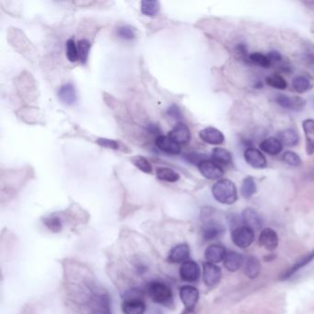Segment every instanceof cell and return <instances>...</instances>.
Listing matches in <instances>:
<instances>
[{"instance_id":"6da1fadb","label":"cell","mask_w":314,"mask_h":314,"mask_svg":"<svg viewBox=\"0 0 314 314\" xmlns=\"http://www.w3.org/2000/svg\"><path fill=\"white\" fill-rule=\"evenodd\" d=\"M212 195L219 203L233 204L238 199V192L230 180L220 179L213 185Z\"/></svg>"},{"instance_id":"7a4b0ae2","label":"cell","mask_w":314,"mask_h":314,"mask_svg":"<svg viewBox=\"0 0 314 314\" xmlns=\"http://www.w3.org/2000/svg\"><path fill=\"white\" fill-rule=\"evenodd\" d=\"M147 292L151 300L158 304L168 305L172 300L171 289L160 281L149 283L147 286Z\"/></svg>"},{"instance_id":"3957f363","label":"cell","mask_w":314,"mask_h":314,"mask_svg":"<svg viewBox=\"0 0 314 314\" xmlns=\"http://www.w3.org/2000/svg\"><path fill=\"white\" fill-rule=\"evenodd\" d=\"M231 239L236 246L246 249L255 240V231L247 226H239L231 232Z\"/></svg>"},{"instance_id":"277c9868","label":"cell","mask_w":314,"mask_h":314,"mask_svg":"<svg viewBox=\"0 0 314 314\" xmlns=\"http://www.w3.org/2000/svg\"><path fill=\"white\" fill-rule=\"evenodd\" d=\"M197 167L200 173L203 175L205 179L219 181L223 177L225 173L223 168L211 160H204Z\"/></svg>"},{"instance_id":"5b68a950","label":"cell","mask_w":314,"mask_h":314,"mask_svg":"<svg viewBox=\"0 0 314 314\" xmlns=\"http://www.w3.org/2000/svg\"><path fill=\"white\" fill-rule=\"evenodd\" d=\"M200 271L199 265L197 263H195V261L188 260L182 264L181 268H180V275L182 277V280H185L186 282H196L199 280Z\"/></svg>"},{"instance_id":"8992f818","label":"cell","mask_w":314,"mask_h":314,"mask_svg":"<svg viewBox=\"0 0 314 314\" xmlns=\"http://www.w3.org/2000/svg\"><path fill=\"white\" fill-rule=\"evenodd\" d=\"M245 160L247 164L255 169H264L267 166V160L264 153L255 148L245 150Z\"/></svg>"},{"instance_id":"52a82bcc","label":"cell","mask_w":314,"mask_h":314,"mask_svg":"<svg viewBox=\"0 0 314 314\" xmlns=\"http://www.w3.org/2000/svg\"><path fill=\"white\" fill-rule=\"evenodd\" d=\"M180 298L185 306V309H194L199 299V292L193 286H184L180 289Z\"/></svg>"},{"instance_id":"ba28073f","label":"cell","mask_w":314,"mask_h":314,"mask_svg":"<svg viewBox=\"0 0 314 314\" xmlns=\"http://www.w3.org/2000/svg\"><path fill=\"white\" fill-rule=\"evenodd\" d=\"M122 309L125 314H143L146 310V305L138 296L130 294L125 298Z\"/></svg>"},{"instance_id":"9c48e42d","label":"cell","mask_w":314,"mask_h":314,"mask_svg":"<svg viewBox=\"0 0 314 314\" xmlns=\"http://www.w3.org/2000/svg\"><path fill=\"white\" fill-rule=\"evenodd\" d=\"M276 103L287 110H302L306 105V100L300 97H289L288 95L280 94L275 98Z\"/></svg>"},{"instance_id":"30bf717a","label":"cell","mask_w":314,"mask_h":314,"mask_svg":"<svg viewBox=\"0 0 314 314\" xmlns=\"http://www.w3.org/2000/svg\"><path fill=\"white\" fill-rule=\"evenodd\" d=\"M221 270L219 266L211 263H204L203 265V278L204 284L208 287H214L219 284L221 280Z\"/></svg>"},{"instance_id":"8fae6325","label":"cell","mask_w":314,"mask_h":314,"mask_svg":"<svg viewBox=\"0 0 314 314\" xmlns=\"http://www.w3.org/2000/svg\"><path fill=\"white\" fill-rule=\"evenodd\" d=\"M199 136L200 138L205 143L214 146H220L223 144L225 141L223 133L213 126H208L201 130L199 132Z\"/></svg>"},{"instance_id":"7c38bea8","label":"cell","mask_w":314,"mask_h":314,"mask_svg":"<svg viewBox=\"0 0 314 314\" xmlns=\"http://www.w3.org/2000/svg\"><path fill=\"white\" fill-rule=\"evenodd\" d=\"M156 146L159 150L167 154L178 155L181 153V146L169 135H159L156 138Z\"/></svg>"},{"instance_id":"4fadbf2b","label":"cell","mask_w":314,"mask_h":314,"mask_svg":"<svg viewBox=\"0 0 314 314\" xmlns=\"http://www.w3.org/2000/svg\"><path fill=\"white\" fill-rule=\"evenodd\" d=\"M259 245L268 251H274L278 246V236L274 229H264L259 236Z\"/></svg>"},{"instance_id":"5bb4252c","label":"cell","mask_w":314,"mask_h":314,"mask_svg":"<svg viewBox=\"0 0 314 314\" xmlns=\"http://www.w3.org/2000/svg\"><path fill=\"white\" fill-rule=\"evenodd\" d=\"M242 221L245 226L249 227L250 229L259 230L263 227V219L256 210L248 207L242 212Z\"/></svg>"},{"instance_id":"9a60e30c","label":"cell","mask_w":314,"mask_h":314,"mask_svg":"<svg viewBox=\"0 0 314 314\" xmlns=\"http://www.w3.org/2000/svg\"><path fill=\"white\" fill-rule=\"evenodd\" d=\"M225 228L223 225L215 221V220H210L207 221L203 227V238L205 240H213L220 237L221 235L224 233Z\"/></svg>"},{"instance_id":"2e32d148","label":"cell","mask_w":314,"mask_h":314,"mask_svg":"<svg viewBox=\"0 0 314 314\" xmlns=\"http://www.w3.org/2000/svg\"><path fill=\"white\" fill-rule=\"evenodd\" d=\"M190 256L189 246L185 243L176 245L172 249L170 250V254L168 256V260L172 264H179L185 263L188 261Z\"/></svg>"},{"instance_id":"e0dca14e","label":"cell","mask_w":314,"mask_h":314,"mask_svg":"<svg viewBox=\"0 0 314 314\" xmlns=\"http://www.w3.org/2000/svg\"><path fill=\"white\" fill-rule=\"evenodd\" d=\"M169 136L178 144L188 143L191 139L189 127L185 123H178L169 133Z\"/></svg>"},{"instance_id":"ac0fdd59","label":"cell","mask_w":314,"mask_h":314,"mask_svg":"<svg viewBox=\"0 0 314 314\" xmlns=\"http://www.w3.org/2000/svg\"><path fill=\"white\" fill-rule=\"evenodd\" d=\"M226 255H227L226 249L222 245H210L204 252L205 259L211 264H219L220 262L224 261Z\"/></svg>"},{"instance_id":"d6986e66","label":"cell","mask_w":314,"mask_h":314,"mask_svg":"<svg viewBox=\"0 0 314 314\" xmlns=\"http://www.w3.org/2000/svg\"><path fill=\"white\" fill-rule=\"evenodd\" d=\"M260 149L264 153L270 155V156H276L280 154L283 150V145L280 142V140L277 137L271 136L268 138H265L260 143Z\"/></svg>"},{"instance_id":"ffe728a7","label":"cell","mask_w":314,"mask_h":314,"mask_svg":"<svg viewBox=\"0 0 314 314\" xmlns=\"http://www.w3.org/2000/svg\"><path fill=\"white\" fill-rule=\"evenodd\" d=\"M302 128L306 138V152L309 156H311L314 153V120H304Z\"/></svg>"},{"instance_id":"44dd1931","label":"cell","mask_w":314,"mask_h":314,"mask_svg":"<svg viewBox=\"0 0 314 314\" xmlns=\"http://www.w3.org/2000/svg\"><path fill=\"white\" fill-rule=\"evenodd\" d=\"M59 100L66 105H72L77 101V92L75 87L71 83H66L61 86L58 90Z\"/></svg>"},{"instance_id":"7402d4cb","label":"cell","mask_w":314,"mask_h":314,"mask_svg":"<svg viewBox=\"0 0 314 314\" xmlns=\"http://www.w3.org/2000/svg\"><path fill=\"white\" fill-rule=\"evenodd\" d=\"M210 160L221 167L229 166L232 163V155L229 150H225L223 148H215L212 150Z\"/></svg>"},{"instance_id":"603a6c76","label":"cell","mask_w":314,"mask_h":314,"mask_svg":"<svg viewBox=\"0 0 314 314\" xmlns=\"http://www.w3.org/2000/svg\"><path fill=\"white\" fill-rule=\"evenodd\" d=\"M243 263V256L237 252L227 253L224 259L225 267L230 272L238 271L242 266Z\"/></svg>"},{"instance_id":"cb8c5ba5","label":"cell","mask_w":314,"mask_h":314,"mask_svg":"<svg viewBox=\"0 0 314 314\" xmlns=\"http://www.w3.org/2000/svg\"><path fill=\"white\" fill-rule=\"evenodd\" d=\"M277 138L283 146L295 147L299 144V135L297 131L292 128H287L277 133Z\"/></svg>"},{"instance_id":"d4e9b609","label":"cell","mask_w":314,"mask_h":314,"mask_svg":"<svg viewBox=\"0 0 314 314\" xmlns=\"http://www.w3.org/2000/svg\"><path fill=\"white\" fill-rule=\"evenodd\" d=\"M314 259V250L313 251H311L309 254L308 255H305L304 257H302L301 259L299 260L296 264L292 266V267H290L289 269L287 270L286 272H285L284 274L281 275V277H280V280H287L290 278L293 274H296L298 271L301 269V268H303L304 266H306L307 264H309L312 260Z\"/></svg>"},{"instance_id":"484cf974","label":"cell","mask_w":314,"mask_h":314,"mask_svg":"<svg viewBox=\"0 0 314 314\" xmlns=\"http://www.w3.org/2000/svg\"><path fill=\"white\" fill-rule=\"evenodd\" d=\"M261 268L259 260L255 256H249L245 263V274L251 280H255L259 275Z\"/></svg>"},{"instance_id":"4316f807","label":"cell","mask_w":314,"mask_h":314,"mask_svg":"<svg viewBox=\"0 0 314 314\" xmlns=\"http://www.w3.org/2000/svg\"><path fill=\"white\" fill-rule=\"evenodd\" d=\"M156 175L158 179L167 183H175L180 180V175L176 172L175 170L167 168V167H160L156 170Z\"/></svg>"},{"instance_id":"83f0119b","label":"cell","mask_w":314,"mask_h":314,"mask_svg":"<svg viewBox=\"0 0 314 314\" xmlns=\"http://www.w3.org/2000/svg\"><path fill=\"white\" fill-rule=\"evenodd\" d=\"M256 191H257V187H256L255 179L252 176L245 177L242 181L241 187H240L241 195L246 199H249L253 195H255Z\"/></svg>"},{"instance_id":"f1b7e54d","label":"cell","mask_w":314,"mask_h":314,"mask_svg":"<svg viewBox=\"0 0 314 314\" xmlns=\"http://www.w3.org/2000/svg\"><path fill=\"white\" fill-rule=\"evenodd\" d=\"M160 2L159 1H149L145 0L141 2V12L145 16L148 17H154L157 15L160 11Z\"/></svg>"},{"instance_id":"f546056e","label":"cell","mask_w":314,"mask_h":314,"mask_svg":"<svg viewBox=\"0 0 314 314\" xmlns=\"http://www.w3.org/2000/svg\"><path fill=\"white\" fill-rule=\"evenodd\" d=\"M292 87L298 93H304L310 88V80L306 76H296L292 80Z\"/></svg>"},{"instance_id":"4dcf8cb0","label":"cell","mask_w":314,"mask_h":314,"mask_svg":"<svg viewBox=\"0 0 314 314\" xmlns=\"http://www.w3.org/2000/svg\"><path fill=\"white\" fill-rule=\"evenodd\" d=\"M248 60L252 64L259 65V66L264 67V68H269V67L272 66V64H271L267 55H264L262 53H258V52H255V53L251 54L249 55Z\"/></svg>"},{"instance_id":"1f68e13d","label":"cell","mask_w":314,"mask_h":314,"mask_svg":"<svg viewBox=\"0 0 314 314\" xmlns=\"http://www.w3.org/2000/svg\"><path fill=\"white\" fill-rule=\"evenodd\" d=\"M265 82H266L267 85L274 88V89H276V90H286L287 87H288V83H287L284 78L281 77V76L276 75V74L267 77L265 79Z\"/></svg>"},{"instance_id":"d6a6232c","label":"cell","mask_w":314,"mask_h":314,"mask_svg":"<svg viewBox=\"0 0 314 314\" xmlns=\"http://www.w3.org/2000/svg\"><path fill=\"white\" fill-rule=\"evenodd\" d=\"M90 47L91 44L87 39H82L79 41L78 43V51H79V58L82 64H86L88 61L89 54H90Z\"/></svg>"},{"instance_id":"836d02e7","label":"cell","mask_w":314,"mask_h":314,"mask_svg":"<svg viewBox=\"0 0 314 314\" xmlns=\"http://www.w3.org/2000/svg\"><path fill=\"white\" fill-rule=\"evenodd\" d=\"M65 51H66V57L71 63H75L79 58V51H78V45H76L75 40L68 39L65 44Z\"/></svg>"},{"instance_id":"e575fe53","label":"cell","mask_w":314,"mask_h":314,"mask_svg":"<svg viewBox=\"0 0 314 314\" xmlns=\"http://www.w3.org/2000/svg\"><path fill=\"white\" fill-rule=\"evenodd\" d=\"M132 163L135 165L138 170L143 171L145 173H150L152 171V166L150 161L142 156H135L131 159Z\"/></svg>"},{"instance_id":"d590c367","label":"cell","mask_w":314,"mask_h":314,"mask_svg":"<svg viewBox=\"0 0 314 314\" xmlns=\"http://www.w3.org/2000/svg\"><path fill=\"white\" fill-rule=\"evenodd\" d=\"M117 35L118 37L125 41H131L135 39V30L130 25L121 26L117 29Z\"/></svg>"},{"instance_id":"8d00e7d4","label":"cell","mask_w":314,"mask_h":314,"mask_svg":"<svg viewBox=\"0 0 314 314\" xmlns=\"http://www.w3.org/2000/svg\"><path fill=\"white\" fill-rule=\"evenodd\" d=\"M282 160L285 163L292 167H299V165L301 164V159L299 155L290 150L285 151L284 154L282 156Z\"/></svg>"},{"instance_id":"74e56055","label":"cell","mask_w":314,"mask_h":314,"mask_svg":"<svg viewBox=\"0 0 314 314\" xmlns=\"http://www.w3.org/2000/svg\"><path fill=\"white\" fill-rule=\"evenodd\" d=\"M185 159L188 160L190 163H193V164L197 165V166L201 162H203L204 160H210L206 155L202 154V153H196V152H193V153L185 155Z\"/></svg>"},{"instance_id":"f35d334b","label":"cell","mask_w":314,"mask_h":314,"mask_svg":"<svg viewBox=\"0 0 314 314\" xmlns=\"http://www.w3.org/2000/svg\"><path fill=\"white\" fill-rule=\"evenodd\" d=\"M97 144L100 145V147H103L106 149H111V150H119L120 149L119 142L114 139L99 138L97 140Z\"/></svg>"},{"instance_id":"ab89813d","label":"cell","mask_w":314,"mask_h":314,"mask_svg":"<svg viewBox=\"0 0 314 314\" xmlns=\"http://www.w3.org/2000/svg\"><path fill=\"white\" fill-rule=\"evenodd\" d=\"M167 114L171 118H173V119L181 120L183 118L182 112H181L179 107L177 105L173 104L170 106V108L167 111Z\"/></svg>"},{"instance_id":"60d3db41","label":"cell","mask_w":314,"mask_h":314,"mask_svg":"<svg viewBox=\"0 0 314 314\" xmlns=\"http://www.w3.org/2000/svg\"><path fill=\"white\" fill-rule=\"evenodd\" d=\"M46 225L50 228L52 230L54 231H58L61 229V223H60V220L56 218H52V219H48L46 220Z\"/></svg>"},{"instance_id":"b9f144b4","label":"cell","mask_w":314,"mask_h":314,"mask_svg":"<svg viewBox=\"0 0 314 314\" xmlns=\"http://www.w3.org/2000/svg\"><path fill=\"white\" fill-rule=\"evenodd\" d=\"M267 56H268V58H269L270 62H271L272 65L276 64V63H280L283 60L282 55H280L277 51H271V52L267 54Z\"/></svg>"},{"instance_id":"7bdbcfd3","label":"cell","mask_w":314,"mask_h":314,"mask_svg":"<svg viewBox=\"0 0 314 314\" xmlns=\"http://www.w3.org/2000/svg\"><path fill=\"white\" fill-rule=\"evenodd\" d=\"M148 130L150 131L151 134H157L158 132H160V128L156 125H148Z\"/></svg>"},{"instance_id":"ee69618b","label":"cell","mask_w":314,"mask_h":314,"mask_svg":"<svg viewBox=\"0 0 314 314\" xmlns=\"http://www.w3.org/2000/svg\"><path fill=\"white\" fill-rule=\"evenodd\" d=\"M182 314H195V311H194V309H185L184 311H183V313Z\"/></svg>"}]
</instances>
